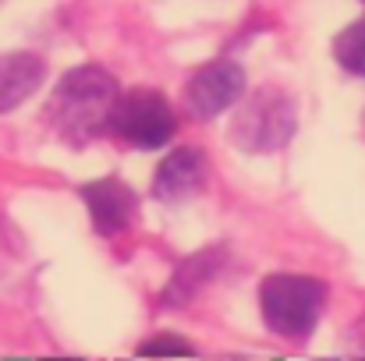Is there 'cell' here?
I'll use <instances>...</instances> for the list:
<instances>
[{
	"mask_svg": "<svg viewBox=\"0 0 365 361\" xmlns=\"http://www.w3.org/2000/svg\"><path fill=\"white\" fill-rule=\"evenodd\" d=\"M110 127L128 145L156 149V145L170 142V135H174V110L160 93L135 89L128 96H118L114 114H110Z\"/></svg>",
	"mask_w": 365,
	"mask_h": 361,
	"instance_id": "cell-4",
	"label": "cell"
},
{
	"mask_svg": "<svg viewBox=\"0 0 365 361\" xmlns=\"http://www.w3.org/2000/svg\"><path fill=\"white\" fill-rule=\"evenodd\" d=\"M294 103L280 89H255L231 124V138L245 152H273L294 135Z\"/></svg>",
	"mask_w": 365,
	"mask_h": 361,
	"instance_id": "cell-3",
	"label": "cell"
},
{
	"mask_svg": "<svg viewBox=\"0 0 365 361\" xmlns=\"http://www.w3.org/2000/svg\"><path fill=\"white\" fill-rule=\"evenodd\" d=\"M323 301H327V287L302 273H273L262 280L259 291L266 326L287 340H302L316 330Z\"/></svg>",
	"mask_w": 365,
	"mask_h": 361,
	"instance_id": "cell-2",
	"label": "cell"
},
{
	"mask_svg": "<svg viewBox=\"0 0 365 361\" xmlns=\"http://www.w3.org/2000/svg\"><path fill=\"white\" fill-rule=\"evenodd\" d=\"M245 89V71L235 61H213L206 68H199L192 75V82L185 85V107L188 114L199 120L217 117L220 110H227Z\"/></svg>",
	"mask_w": 365,
	"mask_h": 361,
	"instance_id": "cell-5",
	"label": "cell"
},
{
	"mask_svg": "<svg viewBox=\"0 0 365 361\" xmlns=\"http://www.w3.org/2000/svg\"><path fill=\"white\" fill-rule=\"evenodd\" d=\"M217 266H224V251H220V248H206V251H199L195 258H188V262L178 269V276L170 280V287H167V305L178 308L181 301H188V298L199 291V283H206V280L217 273Z\"/></svg>",
	"mask_w": 365,
	"mask_h": 361,
	"instance_id": "cell-9",
	"label": "cell"
},
{
	"mask_svg": "<svg viewBox=\"0 0 365 361\" xmlns=\"http://www.w3.org/2000/svg\"><path fill=\"white\" fill-rule=\"evenodd\" d=\"M334 57H337L341 68H348L351 75H365V21L348 25V28L334 39Z\"/></svg>",
	"mask_w": 365,
	"mask_h": 361,
	"instance_id": "cell-10",
	"label": "cell"
},
{
	"mask_svg": "<svg viewBox=\"0 0 365 361\" xmlns=\"http://www.w3.org/2000/svg\"><path fill=\"white\" fill-rule=\"evenodd\" d=\"M118 103V82L100 68H75L53 89L46 120L71 145L89 142L110 127V114Z\"/></svg>",
	"mask_w": 365,
	"mask_h": 361,
	"instance_id": "cell-1",
	"label": "cell"
},
{
	"mask_svg": "<svg viewBox=\"0 0 365 361\" xmlns=\"http://www.w3.org/2000/svg\"><path fill=\"white\" fill-rule=\"evenodd\" d=\"M202 181H206V156L199 149L185 145V149H174L160 163V170L153 177V192L163 202H181V199L195 195L202 188Z\"/></svg>",
	"mask_w": 365,
	"mask_h": 361,
	"instance_id": "cell-6",
	"label": "cell"
},
{
	"mask_svg": "<svg viewBox=\"0 0 365 361\" xmlns=\"http://www.w3.org/2000/svg\"><path fill=\"white\" fill-rule=\"evenodd\" d=\"M82 199L89 206V216H93V227L100 234H118L131 224L135 216V195L131 188L107 177V181H93L82 188Z\"/></svg>",
	"mask_w": 365,
	"mask_h": 361,
	"instance_id": "cell-7",
	"label": "cell"
},
{
	"mask_svg": "<svg viewBox=\"0 0 365 361\" xmlns=\"http://www.w3.org/2000/svg\"><path fill=\"white\" fill-rule=\"evenodd\" d=\"M138 355H192V347L181 340H170V337H156V340H145L138 347Z\"/></svg>",
	"mask_w": 365,
	"mask_h": 361,
	"instance_id": "cell-11",
	"label": "cell"
},
{
	"mask_svg": "<svg viewBox=\"0 0 365 361\" xmlns=\"http://www.w3.org/2000/svg\"><path fill=\"white\" fill-rule=\"evenodd\" d=\"M43 85V61L36 53H4L0 57V114L25 103Z\"/></svg>",
	"mask_w": 365,
	"mask_h": 361,
	"instance_id": "cell-8",
	"label": "cell"
}]
</instances>
